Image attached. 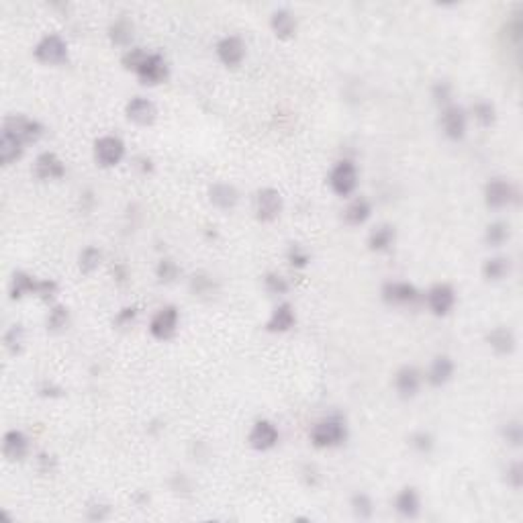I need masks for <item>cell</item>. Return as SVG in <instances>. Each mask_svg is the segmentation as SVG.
<instances>
[{
    "instance_id": "obj_1",
    "label": "cell",
    "mask_w": 523,
    "mask_h": 523,
    "mask_svg": "<svg viewBox=\"0 0 523 523\" xmlns=\"http://www.w3.org/2000/svg\"><path fill=\"white\" fill-rule=\"evenodd\" d=\"M311 443L319 450H327V448H338L343 441L347 440V425L342 417L333 415V417H325L321 421L313 425L311 429Z\"/></svg>"
},
{
    "instance_id": "obj_2",
    "label": "cell",
    "mask_w": 523,
    "mask_h": 523,
    "mask_svg": "<svg viewBox=\"0 0 523 523\" xmlns=\"http://www.w3.org/2000/svg\"><path fill=\"white\" fill-rule=\"evenodd\" d=\"M33 55L37 62L45 65L64 64V62H68V43L60 35L49 33L37 41V45L33 49Z\"/></svg>"
},
{
    "instance_id": "obj_3",
    "label": "cell",
    "mask_w": 523,
    "mask_h": 523,
    "mask_svg": "<svg viewBox=\"0 0 523 523\" xmlns=\"http://www.w3.org/2000/svg\"><path fill=\"white\" fill-rule=\"evenodd\" d=\"M329 188L338 196H350L358 186V168L350 160L338 162L329 172Z\"/></svg>"
},
{
    "instance_id": "obj_4",
    "label": "cell",
    "mask_w": 523,
    "mask_h": 523,
    "mask_svg": "<svg viewBox=\"0 0 523 523\" xmlns=\"http://www.w3.org/2000/svg\"><path fill=\"white\" fill-rule=\"evenodd\" d=\"M282 209H284L282 195L278 193L276 188H272V186L260 188L256 193V196H254V212H256V219L262 221V223L276 221Z\"/></svg>"
},
{
    "instance_id": "obj_5",
    "label": "cell",
    "mask_w": 523,
    "mask_h": 523,
    "mask_svg": "<svg viewBox=\"0 0 523 523\" xmlns=\"http://www.w3.org/2000/svg\"><path fill=\"white\" fill-rule=\"evenodd\" d=\"M125 158V144L117 135H102L95 141V162L100 168H114Z\"/></svg>"
},
{
    "instance_id": "obj_6",
    "label": "cell",
    "mask_w": 523,
    "mask_h": 523,
    "mask_svg": "<svg viewBox=\"0 0 523 523\" xmlns=\"http://www.w3.org/2000/svg\"><path fill=\"white\" fill-rule=\"evenodd\" d=\"M4 131L16 135L23 144H35L43 137L45 127L27 114H11L4 119Z\"/></svg>"
},
{
    "instance_id": "obj_7",
    "label": "cell",
    "mask_w": 523,
    "mask_h": 523,
    "mask_svg": "<svg viewBox=\"0 0 523 523\" xmlns=\"http://www.w3.org/2000/svg\"><path fill=\"white\" fill-rule=\"evenodd\" d=\"M178 323H180V313L174 305H166L162 309L158 311L151 321H149V333L160 340V342H166L170 338L176 335L178 331Z\"/></svg>"
},
{
    "instance_id": "obj_8",
    "label": "cell",
    "mask_w": 523,
    "mask_h": 523,
    "mask_svg": "<svg viewBox=\"0 0 523 523\" xmlns=\"http://www.w3.org/2000/svg\"><path fill=\"white\" fill-rule=\"evenodd\" d=\"M168 74H170L168 62L163 60V55H160V53H146L144 62L135 70V76L146 86L162 84V82L168 80Z\"/></svg>"
},
{
    "instance_id": "obj_9",
    "label": "cell",
    "mask_w": 523,
    "mask_h": 523,
    "mask_svg": "<svg viewBox=\"0 0 523 523\" xmlns=\"http://www.w3.org/2000/svg\"><path fill=\"white\" fill-rule=\"evenodd\" d=\"M441 131L448 139L452 141H460L464 139L466 129H468V114L462 107L458 104H448L441 109Z\"/></svg>"
},
{
    "instance_id": "obj_10",
    "label": "cell",
    "mask_w": 523,
    "mask_h": 523,
    "mask_svg": "<svg viewBox=\"0 0 523 523\" xmlns=\"http://www.w3.org/2000/svg\"><path fill=\"white\" fill-rule=\"evenodd\" d=\"M517 198L515 186L505 178H490L485 184V203L490 209H505Z\"/></svg>"
},
{
    "instance_id": "obj_11",
    "label": "cell",
    "mask_w": 523,
    "mask_h": 523,
    "mask_svg": "<svg viewBox=\"0 0 523 523\" xmlns=\"http://www.w3.org/2000/svg\"><path fill=\"white\" fill-rule=\"evenodd\" d=\"M278 440H280V431H278L276 425L272 424V421H268V419L256 421L254 427L249 429V436H247V443L254 450H258V452L272 450L278 443Z\"/></svg>"
},
{
    "instance_id": "obj_12",
    "label": "cell",
    "mask_w": 523,
    "mask_h": 523,
    "mask_svg": "<svg viewBox=\"0 0 523 523\" xmlns=\"http://www.w3.org/2000/svg\"><path fill=\"white\" fill-rule=\"evenodd\" d=\"M125 117L139 127H149L158 119V107L146 97H133L125 104Z\"/></svg>"
},
{
    "instance_id": "obj_13",
    "label": "cell",
    "mask_w": 523,
    "mask_h": 523,
    "mask_svg": "<svg viewBox=\"0 0 523 523\" xmlns=\"http://www.w3.org/2000/svg\"><path fill=\"white\" fill-rule=\"evenodd\" d=\"M382 301L389 305H411L419 298V291L407 280H391L382 286Z\"/></svg>"
},
{
    "instance_id": "obj_14",
    "label": "cell",
    "mask_w": 523,
    "mask_h": 523,
    "mask_svg": "<svg viewBox=\"0 0 523 523\" xmlns=\"http://www.w3.org/2000/svg\"><path fill=\"white\" fill-rule=\"evenodd\" d=\"M215 51H217V58L221 64L227 65V68H237L245 58V43L244 39L237 35H225L223 39H219Z\"/></svg>"
},
{
    "instance_id": "obj_15",
    "label": "cell",
    "mask_w": 523,
    "mask_h": 523,
    "mask_svg": "<svg viewBox=\"0 0 523 523\" xmlns=\"http://www.w3.org/2000/svg\"><path fill=\"white\" fill-rule=\"evenodd\" d=\"M456 305V291L450 284H436L427 293V307L433 315L443 317Z\"/></svg>"
},
{
    "instance_id": "obj_16",
    "label": "cell",
    "mask_w": 523,
    "mask_h": 523,
    "mask_svg": "<svg viewBox=\"0 0 523 523\" xmlns=\"http://www.w3.org/2000/svg\"><path fill=\"white\" fill-rule=\"evenodd\" d=\"M2 454L11 462H21L29 454V438L21 429H9L2 438Z\"/></svg>"
},
{
    "instance_id": "obj_17",
    "label": "cell",
    "mask_w": 523,
    "mask_h": 523,
    "mask_svg": "<svg viewBox=\"0 0 523 523\" xmlns=\"http://www.w3.org/2000/svg\"><path fill=\"white\" fill-rule=\"evenodd\" d=\"M33 170H35V176L39 180H45V182L48 180H60L64 178L65 163L53 151H43L37 156Z\"/></svg>"
},
{
    "instance_id": "obj_18",
    "label": "cell",
    "mask_w": 523,
    "mask_h": 523,
    "mask_svg": "<svg viewBox=\"0 0 523 523\" xmlns=\"http://www.w3.org/2000/svg\"><path fill=\"white\" fill-rule=\"evenodd\" d=\"M394 389L399 397L403 399H413L419 389H421V372L415 366H403L394 374Z\"/></svg>"
},
{
    "instance_id": "obj_19",
    "label": "cell",
    "mask_w": 523,
    "mask_h": 523,
    "mask_svg": "<svg viewBox=\"0 0 523 523\" xmlns=\"http://www.w3.org/2000/svg\"><path fill=\"white\" fill-rule=\"evenodd\" d=\"M454 370H456L454 360L450 358V356H446V354H440V356H436V358L431 360L425 378H427V382L431 387H443V384H448L452 380Z\"/></svg>"
},
{
    "instance_id": "obj_20",
    "label": "cell",
    "mask_w": 523,
    "mask_h": 523,
    "mask_svg": "<svg viewBox=\"0 0 523 523\" xmlns=\"http://www.w3.org/2000/svg\"><path fill=\"white\" fill-rule=\"evenodd\" d=\"M294 325H296V313L291 303H280L266 321V329L270 333H286Z\"/></svg>"
},
{
    "instance_id": "obj_21",
    "label": "cell",
    "mask_w": 523,
    "mask_h": 523,
    "mask_svg": "<svg viewBox=\"0 0 523 523\" xmlns=\"http://www.w3.org/2000/svg\"><path fill=\"white\" fill-rule=\"evenodd\" d=\"M209 200L221 211H231L239 203V190L233 184L217 182V184H212L211 190H209Z\"/></svg>"
},
{
    "instance_id": "obj_22",
    "label": "cell",
    "mask_w": 523,
    "mask_h": 523,
    "mask_svg": "<svg viewBox=\"0 0 523 523\" xmlns=\"http://www.w3.org/2000/svg\"><path fill=\"white\" fill-rule=\"evenodd\" d=\"M487 343L490 345V350L499 356H507L515 350L517 340H515V333L509 329V327H495L487 333Z\"/></svg>"
},
{
    "instance_id": "obj_23",
    "label": "cell",
    "mask_w": 523,
    "mask_h": 523,
    "mask_svg": "<svg viewBox=\"0 0 523 523\" xmlns=\"http://www.w3.org/2000/svg\"><path fill=\"white\" fill-rule=\"evenodd\" d=\"M394 511L403 517H417L421 511V499L415 487H405L394 497Z\"/></svg>"
},
{
    "instance_id": "obj_24",
    "label": "cell",
    "mask_w": 523,
    "mask_h": 523,
    "mask_svg": "<svg viewBox=\"0 0 523 523\" xmlns=\"http://www.w3.org/2000/svg\"><path fill=\"white\" fill-rule=\"evenodd\" d=\"M23 153H25V144L16 135L2 129V135H0V162L4 166H11L16 160H21Z\"/></svg>"
},
{
    "instance_id": "obj_25",
    "label": "cell",
    "mask_w": 523,
    "mask_h": 523,
    "mask_svg": "<svg viewBox=\"0 0 523 523\" xmlns=\"http://www.w3.org/2000/svg\"><path fill=\"white\" fill-rule=\"evenodd\" d=\"M270 27L278 39H293L296 35V18L289 9H278L270 16Z\"/></svg>"
},
{
    "instance_id": "obj_26",
    "label": "cell",
    "mask_w": 523,
    "mask_h": 523,
    "mask_svg": "<svg viewBox=\"0 0 523 523\" xmlns=\"http://www.w3.org/2000/svg\"><path fill=\"white\" fill-rule=\"evenodd\" d=\"M370 217H372V205H370L366 198H362V196L354 198V200L345 207V211H343L345 223L352 225V227L364 225Z\"/></svg>"
},
{
    "instance_id": "obj_27",
    "label": "cell",
    "mask_w": 523,
    "mask_h": 523,
    "mask_svg": "<svg viewBox=\"0 0 523 523\" xmlns=\"http://www.w3.org/2000/svg\"><path fill=\"white\" fill-rule=\"evenodd\" d=\"M133 23H131L127 16H119L114 18L109 27V37H111V43L117 48H129L131 41H133Z\"/></svg>"
},
{
    "instance_id": "obj_28",
    "label": "cell",
    "mask_w": 523,
    "mask_h": 523,
    "mask_svg": "<svg viewBox=\"0 0 523 523\" xmlns=\"http://www.w3.org/2000/svg\"><path fill=\"white\" fill-rule=\"evenodd\" d=\"M37 286H39V280L27 272H15L11 278V286H9V293L13 301H18L27 294L37 293Z\"/></svg>"
},
{
    "instance_id": "obj_29",
    "label": "cell",
    "mask_w": 523,
    "mask_h": 523,
    "mask_svg": "<svg viewBox=\"0 0 523 523\" xmlns=\"http://www.w3.org/2000/svg\"><path fill=\"white\" fill-rule=\"evenodd\" d=\"M397 239V231L392 225H378L368 235V247L372 252H387Z\"/></svg>"
},
{
    "instance_id": "obj_30",
    "label": "cell",
    "mask_w": 523,
    "mask_h": 523,
    "mask_svg": "<svg viewBox=\"0 0 523 523\" xmlns=\"http://www.w3.org/2000/svg\"><path fill=\"white\" fill-rule=\"evenodd\" d=\"M509 272H511V260L505 256H492L482 264V276L489 282H499V280L507 278Z\"/></svg>"
},
{
    "instance_id": "obj_31",
    "label": "cell",
    "mask_w": 523,
    "mask_h": 523,
    "mask_svg": "<svg viewBox=\"0 0 523 523\" xmlns=\"http://www.w3.org/2000/svg\"><path fill=\"white\" fill-rule=\"evenodd\" d=\"M511 237V227L505 221H492L485 229V244L489 247H501V245L509 242Z\"/></svg>"
},
{
    "instance_id": "obj_32",
    "label": "cell",
    "mask_w": 523,
    "mask_h": 523,
    "mask_svg": "<svg viewBox=\"0 0 523 523\" xmlns=\"http://www.w3.org/2000/svg\"><path fill=\"white\" fill-rule=\"evenodd\" d=\"M100 264H102V252L95 245L84 247L78 256V268H80L82 274H92L95 270H98Z\"/></svg>"
},
{
    "instance_id": "obj_33",
    "label": "cell",
    "mask_w": 523,
    "mask_h": 523,
    "mask_svg": "<svg viewBox=\"0 0 523 523\" xmlns=\"http://www.w3.org/2000/svg\"><path fill=\"white\" fill-rule=\"evenodd\" d=\"M473 117L480 127H490L497 121V109L489 100H476L473 104Z\"/></svg>"
},
{
    "instance_id": "obj_34",
    "label": "cell",
    "mask_w": 523,
    "mask_h": 523,
    "mask_svg": "<svg viewBox=\"0 0 523 523\" xmlns=\"http://www.w3.org/2000/svg\"><path fill=\"white\" fill-rule=\"evenodd\" d=\"M70 325V311L64 305H53L48 313L49 331H64Z\"/></svg>"
},
{
    "instance_id": "obj_35",
    "label": "cell",
    "mask_w": 523,
    "mask_h": 523,
    "mask_svg": "<svg viewBox=\"0 0 523 523\" xmlns=\"http://www.w3.org/2000/svg\"><path fill=\"white\" fill-rule=\"evenodd\" d=\"M23 343H25V329L23 325H11L4 331V347L6 352L11 354H18L23 350Z\"/></svg>"
},
{
    "instance_id": "obj_36",
    "label": "cell",
    "mask_w": 523,
    "mask_h": 523,
    "mask_svg": "<svg viewBox=\"0 0 523 523\" xmlns=\"http://www.w3.org/2000/svg\"><path fill=\"white\" fill-rule=\"evenodd\" d=\"M350 507H352L354 515L360 517V519H368L372 515V511H374V503H372V499L366 492H356L352 497V501H350Z\"/></svg>"
},
{
    "instance_id": "obj_37",
    "label": "cell",
    "mask_w": 523,
    "mask_h": 523,
    "mask_svg": "<svg viewBox=\"0 0 523 523\" xmlns=\"http://www.w3.org/2000/svg\"><path fill=\"white\" fill-rule=\"evenodd\" d=\"M180 274V268L176 262L172 260V258H162V260L158 262V266H156V276L160 282L163 284H170V282H174Z\"/></svg>"
},
{
    "instance_id": "obj_38",
    "label": "cell",
    "mask_w": 523,
    "mask_h": 523,
    "mask_svg": "<svg viewBox=\"0 0 523 523\" xmlns=\"http://www.w3.org/2000/svg\"><path fill=\"white\" fill-rule=\"evenodd\" d=\"M409 446H411L415 452H419V454H429V452L433 450L436 441H433V436L427 433V431H415V433H411V438H409Z\"/></svg>"
},
{
    "instance_id": "obj_39",
    "label": "cell",
    "mask_w": 523,
    "mask_h": 523,
    "mask_svg": "<svg viewBox=\"0 0 523 523\" xmlns=\"http://www.w3.org/2000/svg\"><path fill=\"white\" fill-rule=\"evenodd\" d=\"M264 286H266V291L270 294H286L289 293V289H291V284H289V280L284 276H280L276 272H268L266 276H264Z\"/></svg>"
},
{
    "instance_id": "obj_40",
    "label": "cell",
    "mask_w": 523,
    "mask_h": 523,
    "mask_svg": "<svg viewBox=\"0 0 523 523\" xmlns=\"http://www.w3.org/2000/svg\"><path fill=\"white\" fill-rule=\"evenodd\" d=\"M286 260H289V264L294 266V268H305V266H309L311 254L303 247V245L293 244L289 247V252H286Z\"/></svg>"
},
{
    "instance_id": "obj_41",
    "label": "cell",
    "mask_w": 523,
    "mask_h": 523,
    "mask_svg": "<svg viewBox=\"0 0 523 523\" xmlns=\"http://www.w3.org/2000/svg\"><path fill=\"white\" fill-rule=\"evenodd\" d=\"M431 98H433L438 104H441V107L452 104V84L446 80L436 82V84L431 86Z\"/></svg>"
},
{
    "instance_id": "obj_42",
    "label": "cell",
    "mask_w": 523,
    "mask_h": 523,
    "mask_svg": "<svg viewBox=\"0 0 523 523\" xmlns=\"http://www.w3.org/2000/svg\"><path fill=\"white\" fill-rule=\"evenodd\" d=\"M146 49L141 48H129L125 51V55H123V60H121V64L125 70H129L135 74V70L139 68V64L144 62V58H146Z\"/></svg>"
},
{
    "instance_id": "obj_43",
    "label": "cell",
    "mask_w": 523,
    "mask_h": 523,
    "mask_svg": "<svg viewBox=\"0 0 523 523\" xmlns=\"http://www.w3.org/2000/svg\"><path fill=\"white\" fill-rule=\"evenodd\" d=\"M503 438H505V441L509 446L519 448L523 440V431L519 421H509V424L503 425Z\"/></svg>"
},
{
    "instance_id": "obj_44",
    "label": "cell",
    "mask_w": 523,
    "mask_h": 523,
    "mask_svg": "<svg viewBox=\"0 0 523 523\" xmlns=\"http://www.w3.org/2000/svg\"><path fill=\"white\" fill-rule=\"evenodd\" d=\"M505 478H507V485L509 487H513L515 490L522 489L523 485V470H522V464L519 462H513V464H509L505 470Z\"/></svg>"
},
{
    "instance_id": "obj_45",
    "label": "cell",
    "mask_w": 523,
    "mask_h": 523,
    "mask_svg": "<svg viewBox=\"0 0 523 523\" xmlns=\"http://www.w3.org/2000/svg\"><path fill=\"white\" fill-rule=\"evenodd\" d=\"M190 289L195 294H209L212 291V278L203 276V274H195L190 278Z\"/></svg>"
},
{
    "instance_id": "obj_46",
    "label": "cell",
    "mask_w": 523,
    "mask_h": 523,
    "mask_svg": "<svg viewBox=\"0 0 523 523\" xmlns=\"http://www.w3.org/2000/svg\"><path fill=\"white\" fill-rule=\"evenodd\" d=\"M37 296L41 298V301H51L55 294H58V282L55 280H39V286H37Z\"/></svg>"
},
{
    "instance_id": "obj_47",
    "label": "cell",
    "mask_w": 523,
    "mask_h": 523,
    "mask_svg": "<svg viewBox=\"0 0 523 523\" xmlns=\"http://www.w3.org/2000/svg\"><path fill=\"white\" fill-rule=\"evenodd\" d=\"M135 317H137V307H133V305L131 307H123V309L117 313L114 323L119 327H127L135 321Z\"/></svg>"
},
{
    "instance_id": "obj_48",
    "label": "cell",
    "mask_w": 523,
    "mask_h": 523,
    "mask_svg": "<svg viewBox=\"0 0 523 523\" xmlns=\"http://www.w3.org/2000/svg\"><path fill=\"white\" fill-rule=\"evenodd\" d=\"M111 515V507L102 505V503H95L88 507V519L90 522H102Z\"/></svg>"
},
{
    "instance_id": "obj_49",
    "label": "cell",
    "mask_w": 523,
    "mask_h": 523,
    "mask_svg": "<svg viewBox=\"0 0 523 523\" xmlns=\"http://www.w3.org/2000/svg\"><path fill=\"white\" fill-rule=\"evenodd\" d=\"M37 462H39V470L49 474L51 473V468H53V462H55V460H53V456H49V454H39Z\"/></svg>"
},
{
    "instance_id": "obj_50",
    "label": "cell",
    "mask_w": 523,
    "mask_h": 523,
    "mask_svg": "<svg viewBox=\"0 0 523 523\" xmlns=\"http://www.w3.org/2000/svg\"><path fill=\"white\" fill-rule=\"evenodd\" d=\"M39 392H41L43 397H60V394H62L64 391H62V389H55V387H49V384H45V387H41V391Z\"/></svg>"
},
{
    "instance_id": "obj_51",
    "label": "cell",
    "mask_w": 523,
    "mask_h": 523,
    "mask_svg": "<svg viewBox=\"0 0 523 523\" xmlns=\"http://www.w3.org/2000/svg\"><path fill=\"white\" fill-rule=\"evenodd\" d=\"M114 278H117V280H121V282H123V280H127V278H129L127 268H125V266H117V268H114Z\"/></svg>"
}]
</instances>
